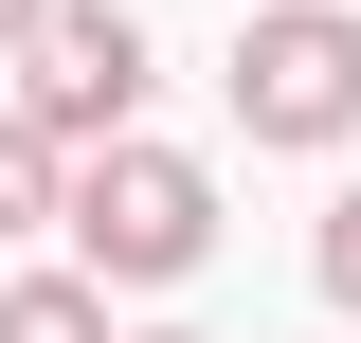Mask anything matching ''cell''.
Returning a JSON list of instances; mask_svg holds the SVG:
<instances>
[{"instance_id":"6","label":"cell","mask_w":361,"mask_h":343,"mask_svg":"<svg viewBox=\"0 0 361 343\" xmlns=\"http://www.w3.org/2000/svg\"><path fill=\"white\" fill-rule=\"evenodd\" d=\"M307 271H325V307L361 325V199H325V235H307Z\"/></svg>"},{"instance_id":"7","label":"cell","mask_w":361,"mask_h":343,"mask_svg":"<svg viewBox=\"0 0 361 343\" xmlns=\"http://www.w3.org/2000/svg\"><path fill=\"white\" fill-rule=\"evenodd\" d=\"M37 18H54V0H0V73H18V54H37Z\"/></svg>"},{"instance_id":"3","label":"cell","mask_w":361,"mask_h":343,"mask_svg":"<svg viewBox=\"0 0 361 343\" xmlns=\"http://www.w3.org/2000/svg\"><path fill=\"white\" fill-rule=\"evenodd\" d=\"M235 127L253 145H361V18L343 0H253L235 18Z\"/></svg>"},{"instance_id":"4","label":"cell","mask_w":361,"mask_h":343,"mask_svg":"<svg viewBox=\"0 0 361 343\" xmlns=\"http://www.w3.org/2000/svg\"><path fill=\"white\" fill-rule=\"evenodd\" d=\"M0 343H127L90 271H0Z\"/></svg>"},{"instance_id":"1","label":"cell","mask_w":361,"mask_h":343,"mask_svg":"<svg viewBox=\"0 0 361 343\" xmlns=\"http://www.w3.org/2000/svg\"><path fill=\"white\" fill-rule=\"evenodd\" d=\"M54 235H73L90 289H180V271L217 253V181L180 163V145H109V163H73Z\"/></svg>"},{"instance_id":"2","label":"cell","mask_w":361,"mask_h":343,"mask_svg":"<svg viewBox=\"0 0 361 343\" xmlns=\"http://www.w3.org/2000/svg\"><path fill=\"white\" fill-rule=\"evenodd\" d=\"M145 18L127 0H54L37 18V54H18V127L54 145V163H109V145H145Z\"/></svg>"},{"instance_id":"5","label":"cell","mask_w":361,"mask_h":343,"mask_svg":"<svg viewBox=\"0 0 361 343\" xmlns=\"http://www.w3.org/2000/svg\"><path fill=\"white\" fill-rule=\"evenodd\" d=\"M54 199H73V163H54V145L0 109V253H18V235H54Z\"/></svg>"},{"instance_id":"8","label":"cell","mask_w":361,"mask_h":343,"mask_svg":"<svg viewBox=\"0 0 361 343\" xmlns=\"http://www.w3.org/2000/svg\"><path fill=\"white\" fill-rule=\"evenodd\" d=\"M127 343H199V325H127Z\"/></svg>"}]
</instances>
